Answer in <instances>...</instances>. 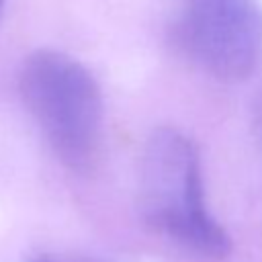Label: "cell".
<instances>
[{
	"mask_svg": "<svg viewBox=\"0 0 262 262\" xmlns=\"http://www.w3.org/2000/svg\"><path fill=\"white\" fill-rule=\"evenodd\" d=\"M254 131H256V137L262 145V94L258 96L256 106H254Z\"/></svg>",
	"mask_w": 262,
	"mask_h": 262,
	"instance_id": "obj_4",
	"label": "cell"
},
{
	"mask_svg": "<svg viewBox=\"0 0 262 262\" xmlns=\"http://www.w3.org/2000/svg\"><path fill=\"white\" fill-rule=\"evenodd\" d=\"M29 262H55V260H53V258H49V256H37V258L29 260Z\"/></svg>",
	"mask_w": 262,
	"mask_h": 262,
	"instance_id": "obj_5",
	"label": "cell"
},
{
	"mask_svg": "<svg viewBox=\"0 0 262 262\" xmlns=\"http://www.w3.org/2000/svg\"><path fill=\"white\" fill-rule=\"evenodd\" d=\"M139 209L154 229L199 256L221 260L231 250L205 203L199 149L178 129H156L143 147Z\"/></svg>",
	"mask_w": 262,
	"mask_h": 262,
	"instance_id": "obj_1",
	"label": "cell"
},
{
	"mask_svg": "<svg viewBox=\"0 0 262 262\" xmlns=\"http://www.w3.org/2000/svg\"><path fill=\"white\" fill-rule=\"evenodd\" d=\"M178 37L213 78L248 80L262 63V8L258 0H186Z\"/></svg>",
	"mask_w": 262,
	"mask_h": 262,
	"instance_id": "obj_3",
	"label": "cell"
},
{
	"mask_svg": "<svg viewBox=\"0 0 262 262\" xmlns=\"http://www.w3.org/2000/svg\"><path fill=\"white\" fill-rule=\"evenodd\" d=\"M2 6H4V0H0V12H2Z\"/></svg>",
	"mask_w": 262,
	"mask_h": 262,
	"instance_id": "obj_6",
	"label": "cell"
},
{
	"mask_svg": "<svg viewBox=\"0 0 262 262\" xmlns=\"http://www.w3.org/2000/svg\"><path fill=\"white\" fill-rule=\"evenodd\" d=\"M18 88L55 156L72 170H88L98 158L104 123L94 76L61 51L39 49L23 61Z\"/></svg>",
	"mask_w": 262,
	"mask_h": 262,
	"instance_id": "obj_2",
	"label": "cell"
}]
</instances>
